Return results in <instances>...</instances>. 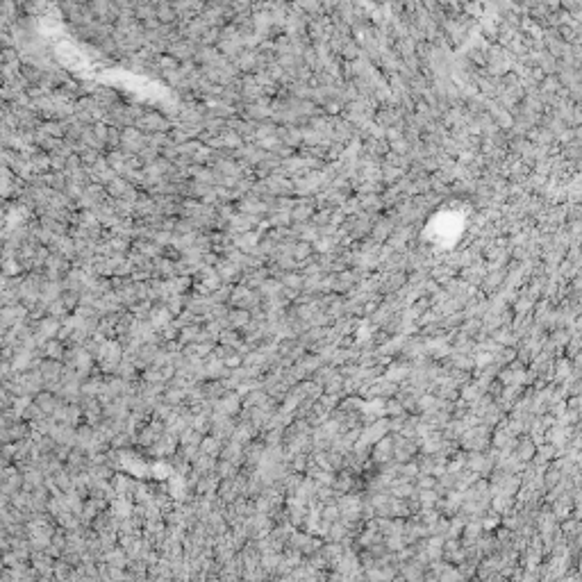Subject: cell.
<instances>
[{"mask_svg":"<svg viewBox=\"0 0 582 582\" xmlns=\"http://www.w3.org/2000/svg\"><path fill=\"white\" fill-rule=\"evenodd\" d=\"M135 126H137L139 132H144V130H148V132H166V130H169V121L162 119V116L157 112H151V114H144L141 119H137Z\"/></svg>","mask_w":582,"mask_h":582,"instance_id":"cell-1","label":"cell"},{"mask_svg":"<svg viewBox=\"0 0 582 582\" xmlns=\"http://www.w3.org/2000/svg\"><path fill=\"white\" fill-rule=\"evenodd\" d=\"M216 276H219L221 282H235L241 278V266L239 264H232L228 260H221V262H216Z\"/></svg>","mask_w":582,"mask_h":582,"instance_id":"cell-2","label":"cell"},{"mask_svg":"<svg viewBox=\"0 0 582 582\" xmlns=\"http://www.w3.org/2000/svg\"><path fill=\"white\" fill-rule=\"evenodd\" d=\"M169 53L173 55V60H189L191 55H196V46L191 41H176V44L169 46Z\"/></svg>","mask_w":582,"mask_h":582,"instance_id":"cell-3","label":"cell"},{"mask_svg":"<svg viewBox=\"0 0 582 582\" xmlns=\"http://www.w3.org/2000/svg\"><path fill=\"white\" fill-rule=\"evenodd\" d=\"M130 185H128V180H123V178H114L110 185H107V194L110 196H114L116 201H119V198H126L128 194H130Z\"/></svg>","mask_w":582,"mask_h":582,"instance_id":"cell-4","label":"cell"}]
</instances>
